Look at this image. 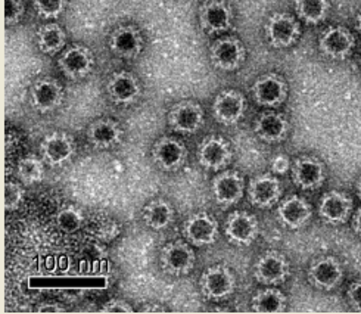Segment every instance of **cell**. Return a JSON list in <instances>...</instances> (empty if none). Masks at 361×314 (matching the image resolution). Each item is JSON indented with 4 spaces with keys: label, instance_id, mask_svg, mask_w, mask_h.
Returning a JSON list of instances; mask_svg holds the SVG:
<instances>
[{
    "label": "cell",
    "instance_id": "obj_1",
    "mask_svg": "<svg viewBox=\"0 0 361 314\" xmlns=\"http://www.w3.org/2000/svg\"><path fill=\"white\" fill-rule=\"evenodd\" d=\"M238 277L232 269L223 264H216L204 270L200 277L201 294L208 301H224L236 292Z\"/></svg>",
    "mask_w": 361,
    "mask_h": 314
},
{
    "label": "cell",
    "instance_id": "obj_2",
    "mask_svg": "<svg viewBox=\"0 0 361 314\" xmlns=\"http://www.w3.org/2000/svg\"><path fill=\"white\" fill-rule=\"evenodd\" d=\"M267 43L274 49H289L301 37V25L293 15L288 12L271 13L264 25Z\"/></svg>",
    "mask_w": 361,
    "mask_h": 314
},
{
    "label": "cell",
    "instance_id": "obj_3",
    "mask_svg": "<svg viewBox=\"0 0 361 314\" xmlns=\"http://www.w3.org/2000/svg\"><path fill=\"white\" fill-rule=\"evenodd\" d=\"M196 262V255L188 241H173L162 245L159 251L161 269L170 276L189 274Z\"/></svg>",
    "mask_w": 361,
    "mask_h": 314
},
{
    "label": "cell",
    "instance_id": "obj_4",
    "mask_svg": "<svg viewBox=\"0 0 361 314\" xmlns=\"http://www.w3.org/2000/svg\"><path fill=\"white\" fill-rule=\"evenodd\" d=\"M58 67L68 80L78 81L92 74L96 67V58L87 46L73 44L59 54Z\"/></svg>",
    "mask_w": 361,
    "mask_h": 314
},
{
    "label": "cell",
    "instance_id": "obj_5",
    "mask_svg": "<svg viewBox=\"0 0 361 314\" xmlns=\"http://www.w3.org/2000/svg\"><path fill=\"white\" fill-rule=\"evenodd\" d=\"M246 59V49L238 37H220L209 46V61L223 73L238 71Z\"/></svg>",
    "mask_w": 361,
    "mask_h": 314
},
{
    "label": "cell",
    "instance_id": "obj_6",
    "mask_svg": "<svg viewBox=\"0 0 361 314\" xmlns=\"http://www.w3.org/2000/svg\"><path fill=\"white\" fill-rule=\"evenodd\" d=\"M290 274V264L285 254L270 250L262 253L254 264V277L258 284L276 286L283 284Z\"/></svg>",
    "mask_w": 361,
    "mask_h": 314
},
{
    "label": "cell",
    "instance_id": "obj_7",
    "mask_svg": "<svg viewBox=\"0 0 361 314\" xmlns=\"http://www.w3.org/2000/svg\"><path fill=\"white\" fill-rule=\"evenodd\" d=\"M185 239L196 248L209 246L216 243L220 235V224L214 216L207 211L193 212L183 223Z\"/></svg>",
    "mask_w": 361,
    "mask_h": 314
},
{
    "label": "cell",
    "instance_id": "obj_8",
    "mask_svg": "<svg viewBox=\"0 0 361 314\" xmlns=\"http://www.w3.org/2000/svg\"><path fill=\"white\" fill-rule=\"evenodd\" d=\"M42 159L49 167H61L75 155V139L63 130H54L40 142Z\"/></svg>",
    "mask_w": 361,
    "mask_h": 314
},
{
    "label": "cell",
    "instance_id": "obj_9",
    "mask_svg": "<svg viewBox=\"0 0 361 314\" xmlns=\"http://www.w3.org/2000/svg\"><path fill=\"white\" fill-rule=\"evenodd\" d=\"M246 191L245 177L236 170H221L211 181V193L214 201L228 208L240 203Z\"/></svg>",
    "mask_w": 361,
    "mask_h": 314
},
{
    "label": "cell",
    "instance_id": "obj_10",
    "mask_svg": "<svg viewBox=\"0 0 361 314\" xmlns=\"http://www.w3.org/2000/svg\"><path fill=\"white\" fill-rule=\"evenodd\" d=\"M212 117L226 127L236 126L246 112V97L236 89H224L212 101Z\"/></svg>",
    "mask_w": 361,
    "mask_h": 314
},
{
    "label": "cell",
    "instance_id": "obj_11",
    "mask_svg": "<svg viewBox=\"0 0 361 314\" xmlns=\"http://www.w3.org/2000/svg\"><path fill=\"white\" fill-rule=\"evenodd\" d=\"M151 157L161 171L174 173L183 167L188 159V150L180 139L174 136H162L154 143Z\"/></svg>",
    "mask_w": 361,
    "mask_h": 314
},
{
    "label": "cell",
    "instance_id": "obj_12",
    "mask_svg": "<svg viewBox=\"0 0 361 314\" xmlns=\"http://www.w3.org/2000/svg\"><path fill=\"white\" fill-rule=\"evenodd\" d=\"M224 235L236 246H250L259 235V222L248 211H233L224 222Z\"/></svg>",
    "mask_w": 361,
    "mask_h": 314
},
{
    "label": "cell",
    "instance_id": "obj_13",
    "mask_svg": "<svg viewBox=\"0 0 361 314\" xmlns=\"http://www.w3.org/2000/svg\"><path fill=\"white\" fill-rule=\"evenodd\" d=\"M204 124V108L195 101H180L169 112V126L180 135H196Z\"/></svg>",
    "mask_w": 361,
    "mask_h": 314
},
{
    "label": "cell",
    "instance_id": "obj_14",
    "mask_svg": "<svg viewBox=\"0 0 361 314\" xmlns=\"http://www.w3.org/2000/svg\"><path fill=\"white\" fill-rule=\"evenodd\" d=\"M65 93L59 81L52 77L37 78L30 89V104L39 114H51L63 104Z\"/></svg>",
    "mask_w": 361,
    "mask_h": 314
},
{
    "label": "cell",
    "instance_id": "obj_15",
    "mask_svg": "<svg viewBox=\"0 0 361 314\" xmlns=\"http://www.w3.org/2000/svg\"><path fill=\"white\" fill-rule=\"evenodd\" d=\"M196 157H198L201 167H204L205 170L221 171L231 164L233 151L227 139H224L223 136L211 135L200 143Z\"/></svg>",
    "mask_w": 361,
    "mask_h": 314
},
{
    "label": "cell",
    "instance_id": "obj_16",
    "mask_svg": "<svg viewBox=\"0 0 361 314\" xmlns=\"http://www.w3.org/2000/svg\"><path fill=\"white\" fill-rule=\"evenodd\" d=\"M254 101L264 108L281 107L288 97V83L276 73H267L259 76L252 85Z\"/></svg>",
    "mask_w": 361,
    "mask_h": 314
},
{
    "label": "cell",
    "instance_id": "obj_17",
    "mask_svg": "<svg viewBox=\"0 0 361 314\" xmlns=\"http://www.w3.org/2000/svg\"><path fill=\"white\" fill-rule=\"evenodd\" d=\"M108 46L114 56L126 61H133L143 52L145 37L137 27L123 24L111 32Z\"/></svg>",
    "mask_w": 361,
    "mask_h": 314
},
{
    "label": "cell",
    "instance_id": "obj_18",
    "mask_svg": "<svg viewBox=\"0 0 361 314\" xmlns=\"http://www.w3.org/2000/svg\"><path fill=\"white\" fill-rule=\"evenodd\" d=\"M311 286L320 291H334L343 279V267L341 261L332 255H323L311 261L307 272Z\"/></svg>",
    "mask_w": 361,
    "mask_h": 314
},
{
    "label": "cell",
    "instance_id": "obj_19",
    "mask_svg": "<svg viewBox=\"0 0 361 314\" xmlns=\"http://www.w3.org/2000/svg\"><path fill=\"white\" fill-rule=\"evenodd\" d=\"M355 47V37L353 32L342 27V25H332L326 28L319 39V49L320 52L329 59L334 61H343L351 56Z\"/></svg>",
    "mask_w": 361,
    "mask_h": 314
},
{
    "label": "cell",
    "instance_id": "obj_20",
    "mask_svg": "<svg viewBox=\"0 0 361 314\" xmlns=\"http://www.w3.org/2000/svg\"><path fill=\"white\" fill-rule=\"evenodd\" d=\"M292 180L302 191H316L326 180L324 164L314 155H301L292 162Z\"/></svg>",
    "mask_w": 361,
    "mask_h": 314
},
{
    "label": "cell",
    "instance_id": "obj_21",
    "mask_svg": "<svg viewBox=\"0 0 361 314\" xmlns=\"http://www.w3.org/2000/svg\"><path fill=\"white\" fill-rule=\"evenodd\" d=\"M105 90L111 101L121 107L135 104L143 92L139 78L126 70L114 73L106 81Z\"/></svg>",
    "mask_w": 361,
    "mask_h": 314
},
{
    "label": "cell",
    "instance_id": "obj_22",
    "mask_svg": "<svg viewBox=\"0 0 361 314\" xmlns=\"http://www.w3.org/2000/svg\"><path fill=\"white\" fill-rule=\"evenodd\" d=\"M201 28L208 35H221L233 25V12L224 0H205L198 12Z\"/></svg>",
    "mask_w": 361,
    "mask_h": 314
},
{
    "label": "cell",
    "instance_id": "obj_23",
    "mask_svg": "<svg viewBox=\"0 0 361 314\" xmlns=\"http://www.w3.org/2000/svg\"><path fill=\"white\" fill-rule=\"evenodd\" d=\"M246 192H248L250 203L254 207L266 210L271 208L279 203V200H281L282 183L274 174L262 173L254 176L250 180Z\"/></svg>",
    "mask_w": 361,
    "mask_h": 314
},
{
    "label": "cell",
    "instance_id": "obj_24",
    "mask_svg": "<svg viewBox=\"0 0 361 314\" xmlns=\"http://www.w3.org/2000/svg\"><path fill=\"white\" fill-rule=\"evenodd\" d=\"M353 214V200L341 191L326 192L319 203V216L320 219L331 224L341 226L345 224Z\"/></svg>",
    "mask_w": 361,
    "mask_h": 314
},
{
    "label": "cell",
    "instance_id": "obj_25",
    "mask_svg": "<svg viewBox=\"0 0 361 314\" xmlns=\"http://www.w3.org/2000/svg\"><path fill=\"white\" fill-rule=\"evenodd\" d=\"M276 214L279 223L283 227L289 230H300L305 227L313 217V208L302 196L290 195L279 204Z\"/></svg>",
    "mask_w": 361,
    "mask_h": 314
},
{
    "label": "cell",
    "instance_id": "obj_26",
    "mask_svg": "<svg viewBox=\"0 0 361 314\" xmlns=\"http://www.w3.org/2000/svg\"><path fill=\"white\" fill-rule=\"evenodd\" d=\"M289 121L282 112L266 111L258 115L254 123V131L259 140L269 145L281 143L289 135Z\"/></svg>",
    "mask_w": 361,
    "mask_h": 314
},
{
    "label": "cell",
    "instance_id": "obj_27",
    "mask_svg": "<svg viewBox=\"0 0 361 314\" xmlns=\"http://www.w3.org/2000/svg\"><path fill=\"white\" fill-rule=\"evenodd\" d=\"M87 140L99 151H109L121 143L124 131L121 126L112 119H97L87 127Z\"/></svg>",
    "mask_w": 361,
    "mask_h": 314
},
{
    "label": "cell",
    "instance_id": "obj_28",
    "mask_svg": "<svg viewBox=\"0 0 361 314\" xmlns=\"http://www.w3.org/2000/svg\"><path fill=\"white\" fill-rule=\"evenodd\" d=\"M143 223L151 230H164L167 229L174 220V208L169 200L164 198H155L147 203L142 210Z\"/></svg>",
    "mask_w": 361,
    "mask_h": 314
},
{
    "label": "cell",
    "instance_id": "obj_29",
    "mask_svg": "<svg viewBox=\"0 0 361 314\" xmlns=\"http://www.w3.org/2000/svg\"><path fill=\"white\" fill-rule=\"evenodd\" d=\"M85 229L92 238L102 243H109L112 241H116L121 234V224L105 212L92 214L90 219L86 220Z\"/></svg>",
    "mask_w": 361,
    "mask_h": 314
},
{
    "label": "cell",
    "instance_id": "obj_30",
    "mask_svg": "<svg viewBox=\"0 0 361 314\" xmlns=\"http://www.w3.org/2000/svg\"><path fill=\"white\" fill-rule=\"evenodd\" d=\"M36 43L43 55H58L63 51L65 44H67V32L59 24L47 23L37 30Z\"/></svg>",
    "mask_w": 361,
    "mask_h": 314
},
{
    "label": "cell",
    "instance_id": "obj_31",
    "mask_svg": "<svg viewBox=\"0 0 361 314\" xmlns=\"http://www.w3.org/2000/svg\"><path fill=\"white\" fill-rule=\"evenodd\" d=\"M286 295L276 286H266L257 291L251 300V308L261 314H279L286 310Z\"/></svg>",
    "mask_w": 361,
    "mask_h": 314
},
{
    "label": "cell",
    "instance_id": "obj_32",
    "mask_svg": "<svg viewBox=\"0 0 361 314\" xmlns=\"http://www.w3.org/2000/svg\"><path fill=\"white\" fill-rule=\"evenodd\" d=\"M295 12L310 25L323 23L331 11V0H295Z\"/></svg>",
    "mask_w": 361,
    "mask_h": 314
},
{
    "label": "cell",
    "instance_id": "obj_33",
    "mask_svg": "<svg viewBox=\"0 0 361 314\" xmlns=\"http://www.w3.org/2000/svg\"><path fill=\"white\" fill-rule=\"evenodd\" d=\"M44 161L36 155H28L20 159L16 165V177L25 186L37 185L44 177Z\"/></svg>",
    "mask_w": 361,
    "mask_h": 314
},
{
    "label": "cell",
    "instance_id": "obj_34",
    "mask_svg": "<svg viewBox=\"0 0 361 314\" xmlns=\"http://www.w3.org/2000/svg\"><path fill=\"white\" fill-rule=\"evenodd\" d=\"M56 226L61 232L71 235L78 232L80 229H83L86 224V216L85 212L81 211L75 205H65L62 207L55 217Z\"/></svg>",
    "mask_w": 361,
    "mask_h": 314
},
{
    "label": "cell",
    "instance_id": "obj_35",
    "mask_svg": "<svg viewBox=\"0 0 361 314\" xmlns=\"http://www.w3.org/2000/svg\"><path fill=\"white\" fill-rule=\"evenodd\" d=\"M68 0H32V8L42 20H56L63 13Z\"/></svg>",
    "mask_w": 361,
    "mask_h": 314
},
{
    "label": "cell",
    "instance_id": "obj_36",
    "mask_svg": "<svg viewBox=\"0 0 361 314\" xmlns=\"http://www.w3.org/2000/svg\"><path fill=\"white\" fill-rule=\"evenodd\" d=\"M24 186L25 185H23L21 181H12V180L6 181L5 183V211L6 212L20 208L25 196Z\"/></svg>",
    "mask_w": 361,
    "mask_h": 314
},
{
    "label": "cell",
    "instance_id": "obj_37",
    "mask_svg": "<svg viewBox=\"0 0 361 314\" xmlns=\"http://www.w3.org/2000/svg\"><path fill=\"white\" fill-rule=\"evenodd\" d=\"M25 5L23 0H5V24L13 27L24 18Z\"/></svg>",
    "mask_w": 361,
    "mask_h": 314
},
{
    "label": "cell",
    "instance_id": "obj_38",
    "mask_svg": "<svg viewBox=\"0 0 361 314\" xmlns=\"http://www.w3.org/2000/svg\"><path fill=\"white\" fill-rule=\"evenodd\" d=\"M99 311L108 313V314H130V313H133V307H131L124 300L114 298V300H109L108 303H105Z\"/></svg>",
    "mask_w": 361,
    "mask_h": 314
},
{
    "label": "cell",
    "instance_id": "obj_39",
    "mask_svg": "<svg viewBox=\"0 0 361 314\" xmlns=\"http://www.w3.org/2000/svg\"><path fill=\"white\" fill-rule=\"evenodd\" d=\"M347 301L348 306L354 310L361 313V279L354 280V282L347 289Z\"/></svg>",
    "mask_w": 361,
    "mask_h": 314
},
{
    "label": "cell",
    "instance_id": "obj_40",
    "mask_svg": "<svg viewBox=\"0 0 361 314\" xmlns=\"http://www.w3.org/2000/svg\"><path fill=\"white\" fill-rule=\"evenodd\" d=\"M271 171L273 174L282 176L286 174L292 169V162L286 154H279L271 159Z\"/></svg>",
    "mask_w": 361,
    "mask_h": 314
},
{
    "label": "cell",
    "instance_id": "obj_41",
    "mask_svg": "<svg viewBox=\"0 0 361 314\" xmlns=\"http://www.w3.org/2000/svg\"><path fill=\"white\" fill-rule=\"evenodd\" d=\"M67 310H65L63 306L58 304V303H44V304H40L37 307V313H65Z\"/></svg>",
    "mask_w": 361,
    "mask_h": 314
},
{
    "label": "cell",
    "instance_id": "obj_42",
    "mask_svg": "<svg viewBox=\"0 0 361 314\" xmlns=\"http://www.w3.org/2000/svg\"><path fill=\"white\" fill-rule=\"evenodd\" d=\"M353 230L358 238H361V207L353 214Z\"/></svg>",
    "mask_w": 361,
    "mask_h": 314
},
{
    "label": "cell",
    "instance_id": "obj_43",
    "mask_svg": "<svg viewBox=\"0 0 361 314\" xmlns=\"http://www.w3.org/2000/svg\"><path fill=\"white\" fill-rule=\"evenodd\" d=\"M140 311H143V313H164L166 310H164L162 307H158V306H149V307L142 308Z\"/></svg>",
    "mask_w": 361,
    "mask_h": 314
},
{
    "label": "cell",
    "instance_id": "obj_44",
    "mask_svg": "<svg viewBox=\"0 0 361 314\" xmlns=\"http://www.w3.org/2000/svg\"><path fill=\"white\" fill-rule=\"evenodd\" d=\"M355 192H357V196L361 200V176L358 177L357 183H355Z\"/></svg>",
    "mask_w": 361,
    "mask_h": 314
},
{
    "label": "cell",
    "instance_id": "obj_45",
    "mask_svg": "<svg viewBox=\"0 0 361 314\" xmlns=\"http://www.w3.org/2000/svg\"><path fill=\"white\" fill-rule=\"evenodd\" d=\"M357 28H358L360 35H361V9H360L358 13H357Z\"/></svg>",
    "mask_w": 361,
    "mask_h": 314
},
{
    "label": "cell",
    "instance_id": "obj_46",
    "mask_svg": "<svg viewBox=\"0 0 361 314\" xmlns=\"http://www.w3.org/2000/svg\"><path fill=\"white\" fill-rule=\"evenodd\" d=\"M360 65H361V64H360Z\"/></svg>",
    "mask_w": 361,
    "mask_h": 314
}]
</instances>
